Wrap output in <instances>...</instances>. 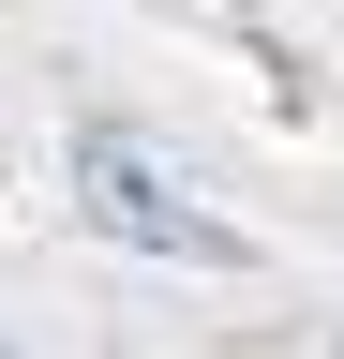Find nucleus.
<instances>
[{"label":"nucleus","mask_w":344,"mask_h":359,"mask_svg":"<svg viewBox=\"0 0 344 359\" xmlns=\"http://www.w3.org/2000/svg\"><path fill=\"white\" fill-rule=\"evenodd\" d=\"M0 359H15V344H0Z\"/></svg>","instance_id":"obj_2"},{"label":"nucleus","mask_w":344,"mask_h":359,"mask_svg":"<svg viewBox=\"0 0 344 359\" xmlns=\"http://www.w3.org/2000/svg\"><path fill=\"white\" fill-rule=\"evenodd\" d=\"M75 180H90V224H105V240H150V255H225V224L165 195L150 135H120V120H90V135H75Z\"/></svg>","instance_id":"obj_1"}]
</instances>
